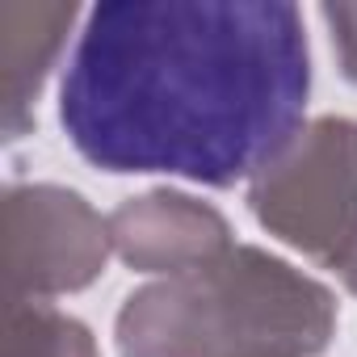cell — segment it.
<instances>
[{
  "mask_svg": "<svg viewBox=\"0 0 357 357\" xmlns=\"http://www.w3.org/2000/svg\"><path fill=\"white\" fill-rule=\"evenodd\" d=\"M311 55L286 0H109L89 13L59 122L105 172L227 190L303 130Z\"/></svg>",
  "mask_w": 357,
  "mask_h": 357,
  "instance_id": "cell-1",
  "label": "cell"
},
{
  "mask_svg": "<svg viewBox=\"0 0 357 357\" xmlns=\"http://www.w3.org/2000/svg\"><path fill=\"white\" fill-rule=\"evenodd\" d=\"M332 332V290L252 244L155 278L118 311L122 357H319Z\"/></svg>",
  "mask_w": 357,
  "mask_h": 357,
  "instance_id": "cell-2",
  "label": "cell"
},
{
  "mask_svg": "<svg viewBox=\"0 0 357 357\" xmlns=\"http://www.w3.org/2000/svg\"><path fill=\"white\" fill-rule=\"evenodd\" d=\"M248 206L265 231L340 269L357 244V122H307L252 176Z\"/></svg>",
  "mask_w": 357,
  "mask_h": 357,
  "instance_id": "cell-3",
  "label": "cell"
},
{
  "mask_svg": "<svg viewBox=\"0 0 357 357\" xmlns=\"http://www.w3.org/2000/svg\"><path fill=\"white\" fill-rule=\"evenodd\" d=\"M5 298H55L93 286L114 252L109 219L63 185L5 190Z\"/></svg>",
  "mask_w": 357,
  "mask_h": 357,
  "instance_id": "cell-4",
  "label": "cell"
},
{
  "mask_svg": "<svg viewBox=\"0 0 357 357\" xmlns=\"http://www.w3.org/2000/svg\"><path fill=\"white\" fill-rule=\"evenodd\" d=\"M109 240L130 269L160 278L202 269L236 248L231 227L215 206L176 190H151L143 198H126L109 215Z\"/></svg>",
  "mask_w": 357,
  "mask_h": 357,
  "instance_id": "cell-5",
  "label": "cell"
},
{
  "mask_svg": "<svg viewBox=\"0 0 357 357\" xmlns=\"http://www.w3.org/2000/svg\"><path fill=\"white\" fill-rule=\"evenodd\" d=\"M76 5H30L9 0L0 5V97H5V135L22 139L30 130V109L55 68Z\"/></svg>",
  "mask_w": 357,
  "mask_h": 357,
  "instance_id": "cell-6",
  "label": "cell"
},
{
  "mask_svg": "<svg viewBox=\"0 0 357 357\" xmlns=\"http://www.w3.org/2000/svg\"><path fill=\"white\" fill-rule=\"evenodd\" d=\"M5 357H101L93 332L43 298H5Z\"/></svg>",
  "mask_w": 357,
  "mask_h": 357,
  "instance_id": "cell-7",
  "label": "cell"
},
{
  "mask_svg": "<svg viewBox=\"0 0 357 357\" xmlns=\"http://www.w3.org/2000/svg\"><path fill=\"white\" fill-rule=\"evenodd\" d=\"M324 22L332 26L340 72L357 84V5H324Z\"/></svg>",
  "mask_w": 357,
  "mask_h": 357,
  "instance_id": "cell-8",
  "label": "cell"
},
{
  "mask_svg": "<svg viewBox=\"0 0 357 357\" xmlns=\"http://www.w3.org/2000/svg\"><path fill=\"white\" fill-rule=\"evenodd\" d=\"M336 273H340V278H344V286H349V290L357 294V244H353V252L344 257V265H340Z\"/></svg>",
  "mask_w": 357,
  "mask_h": 357,
  "instance_id": "cell-9",
  "label": "cell"
}]
</instances>
